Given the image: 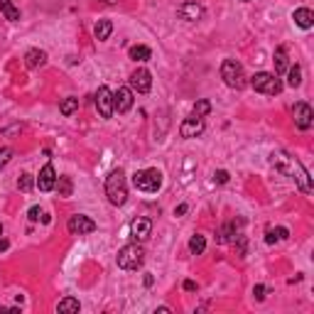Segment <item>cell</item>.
<instances>
[{"instance_id": "obj_1", "label": "cell", "mask_w": 314, "mask_h": 314, "mask_svg": "<svg viewBox=\"0 0 314 314\" xmlns=\"http://www.w3.org/2000/svg\"><path fill=\"white\" fill-rule=\"evenodd\" d=\"M270 162L280 169V172H285L287 177H292L297 182V187H300L304 194H309L312 191V182H309V172L302 167V162H297L295 157H290L287 152H273V157H270Z\"/></svg>"}, {"instance_id": "obj_2", "label": "cell", "mask_w": 314, "mask_h": 314, "mask_svg": "<svg viewBox=\"0 0 314 314\" xmlns=\"http://www.w3.org/2000/svg\"><path fill=\"white\" fill-rule=\"evenodd\" d=\"M106 196L113 206H123L128 202V184H125V172L121 167L106 177Z\"/></svg>"}, {"instance_id": "obj_3", "label": "cell", "mask_w": 314, "mask_h": 314, "mask_svg": "<svg viewBox=\"0 0 314 314\" xmlns=\"http://www.w3.org/2000/svg\"><path fill=\"white\" fill-rule=\"evenodd\" d=\"M221 79L223 83L229 86V89H236V91H241V89H246V71L243 67L236 62V59H226L223 64H221Z\"/></svg>"}, {"instance_id": "obj_4", "label": "cell", "mask_w": 314, "mask_h": 314, "mask_svg": "<svg viewBox=\"0 0 314 314\" xmlns=\"http://www.w3.org/2000/svg\"><path fill=\"white\" fill-rule=\"evenodd\" d=\"M118 268H123V270H137L140 265H142V260H145V250L140 243H128L118 250Z\"/></svg>"}, {"instance_id": "obj_5", "label": "cell", "mask_w": 314, "mask_h": 314, "mask_svg": "<svg viewBox=\"0 0 314 314\" xmlns=\"http://www.w3.org/2000/svg\"><path fill=\"white\" fill-rule=\"evenodd\" d=\"M133 184L140 191L155 194V191H160V187H162V172L160 169H140V172L133 175Z\"/></svg>"}, {"instance_id": "obj_6", "label": "cell", "mask_w": 314, "mask_h": 314, "mask_svg": "<svg viewBox=\"0 0 314 314\" xmlns=\"http://www.w3.org/2000/svg\"><path fill=\"white\" fill-rule=\"evenodd\" d=\"M250 83H253V89H255L258 94H265V96H277L282 91V81H280L275 74H268V71L255 74V76L250 79Z\"/></svg>"}, {"instance_id": "obj_7", "label": "cell", "mask_w": 314, "mask_h": 314, "mask_svg": "<svg viewBox=\"0 0 314 314\" xmlns=\"http://www.w3.org/2000/svg\"><path fill=\"white\" fill-rule=\"evenodd\" d=\"M67 229H69V233H74V236H86V233L96 231V221L91 219V216H83V214H74V216L67 221Z\"/></svg>"}, {"instance_id": "obj_8", "label": "cell", "mask_w": 314, "mask_h": 314, "mask_svg": "<svg viewBox=\"0 0 314 314\" xmlns=\"http://www.w3.org/2000/svg\"><path fill=\"white\" fill-rule=\"evenodd\" d=\"M292 118H295V125L300 128V130H309L314 123V110L309 103H304V101H300V103H295V108H292Z\"/></svg>"}, {"instance_id": "obj_9", "label": "cell", "mask_w": 314, "mask_h": 314, "mask_svg": "<svg viewBox=\"0 0 314 314\" xmlns=\"http://www.w3.org/2000/svg\"><path fill=\"white\" fill-rule=\"evenodd\" d=\"M96 110L101 113V118H110L116 113V108H113V91L108 86H101L96 91Z\"/></svg>"}, {"instance_id": "obj_10", "label": "cell", "mask_w": 314, "mask_h": 314, "mask_svg": "<svg viewBox=\"0 0 314 314\" xmlns=\"http://www.w3.org/2000/svg\"><path fill=\"white\" fill-rule=\"evenodd\" d=\"M130 89L137 91V94H148L152 89V76L148 69H135L133 74H130Z\"/></svg>"}, {"instance_id": "obj_11", "label": "cell", "mask_w": 314, "mask_h": 314, "mask_svg": "<svg viewBox=\"0 0 314 314\" xmlns=\"http://www.w3.org/2000/svg\"><path fill=\"white\" fill-rule=\"evenodd\" d=\"M179 17L182 20H187V22H199L202 17H204V5H199V3H194V0H187V3H182L179 5Z\"/></svg>"}, {"instance_id": "obj_12", "label": "cell", "mask_w": 314, "mask_h": 314, "mask_svg": "<svg viewBox=\"0 0 314 314\" xmlns=\"http://www.w3.org/2000/svg\"><path fill=\"white\" fill-rule=\"evenodd\" d=\"M204 133V118H196V116H189L184 123L179 125V135L191 140V137H199Z\"/></svg>"}, {"instance_id": "obj_13", "label": "cell", "mask_w": 314, "mask_h": 314, "mask_svg": "<svg viewBox=\"0 0 314 314\" xmlns=\"http://www.w3.org/2000/svg\"><path fill=\"white\" fill-rule=\"evenodd\" d=\"M35 184H37V189L40 191H52L56 187V172L52 164H44L40 169V175L35 179Z\"/></svg>"}, {"instance_id": "obj_14", "label": "cell", "mask_w": 314, "mask_h": 314, "mask_svg": "<svg viewBox=\"0 0 314 314\" xmlns=\"http://www.w3.org/2000/svg\"><path fill=\"white\" fill-rule=\"evenodd\" d=\"M113 108L118 110V113H128V110L133 108V89L121 86V89L113 94Z\"/></svg>"}, {"instance_id": "obj_15", "label": "cell", "mask_w": 314, "mask_h": 314, "mask_svg": "<svg viewBox=\"0 0 314 314\" xmlns=\"http://www.w3.org/2000/svg\"><path fill=\"white\" fill-rule=\"evenodd\" d=\"M152 231V221L145 219V216H137V219H133V223H130V236L135 238V241H145L148 236H150Z\"/></svg>"}, {"instance_id": "obj_16", "label": "cell", "mask_w": 314, "mask_h": 314, "mask_svg": "<svg viewBox=\"0 0 314 314\" xmlns=\"http://www.w3.org/2000/svg\"><path fill=\"white\" fill-rule=\"evenodd\" d=\"M241 226H243V221L241 219L229 221V223L216 233V241H219V243H231V241H236V238H238V231H241Z\"/></svg>"}, {"instance_id": "obj_17", "label": "cell", "mask_w": 314, "mask_h": 314, "mask_svg": "<svg viewBox=\"0 0 314 314\" xmlns=\"http://www.w3.org/2000/svg\"><path fill=\"white\" fill-rule=\"evenodd\" d=\"M292 20H295V25L302 30H309L314 25V13L309 8H297L295 13H292Z\"/></svg>"}, {"instance_id": "obj_18", "label": "cell", "mask_w": 314, "mask_h": 314, "mask_svg": "<svg viewBox=\"0 0 314 314\" xmlns=\"http://www.w3.org/2000/svg\"><path fill=\"white\" fill-rule=\"evenodd\" d=\"M44 62H47V52H42V49H30L27 54H25V67L27 69H37Z\"/></svg>"}, {"instance_id": "obj_19", "label": "cell", "mask_w": 314, "mask_h": 314, "mask_svg": "<svg viewBox=\"0 0 314 314\" xmlns=\"http://www.w3.org/2000/svg\"><path fill=\"white\" fill-rule=\"evenodd\" d=\"M273 62H275V71H277V74H285L287 67H290V62H287V49H285V47H277V49H275Z\"/></svg>"}, {"instance_id": "obj_20", "label": "cell", "mask_w": 314, "mask_h": 314, "mask_svg": "<svg viewBox=\"0 0 314 314\" xmlns=\"http://www.w3.org/2000/svg\"><path fill=\"white\" fill-rule=\"evenodd\" d=\"M110 32H113V22L110 20H98V25H96L94 35L98 42H106L110 37Z\"/></svg>"}, {"instance_id": "obj_21", "label": "cell", "mask_w": 314, "mask_h": 314, "mask_svg": "<svg viewBox=\"0 0 314 314\" xmlns=\"http://www.w3.org/2000/svg\"><path fill=\"white\" fill-rule=\"evenodd\" d=\"M56 309H59V312H64V314H76L79 309H81V304H79V300H76V297H64V300H59Z\"/></svg>"}, {"instance_id": "obj_22", "label": "cell", "mask_w": 314, "mask_h": 314, "mask_svg": "<svg viewBox=\"0 0 314 314\" xmlns=\"http://www.w3.org/2000/svg\"><path fill=\"white\" fill-rule=\"evenodd\" d=\"M0 13L5 15V20H10V22L20 20V10L15 8L13 0H0Z\"/></svg>"}, {"instance_id": "obj_23", "label": "cell", "mask_w": 314, "mask_h": 314, "mask_svg": "<svg viewBox=\"0 0 314 314\" xmlns=\"http://www.w3.org/2000/svg\"><path fill=\"white\" fill-rule=\"evenodd\" d=\"M128 54H130L133 62H148V59H150V47H145V44H135V47L128 49Z\"/></svg>"}, {"instance_id": "obj_24", "label": "cell", "mask_w": 314, "mask_h": 314, "mask_svg": "<svg viewBox=\"0 0 314 314\" xmlns=\"http://www.w3.org/2000/svg\"><path fill=\"white\" fill-rule=\"evenodd\" d=\"M59 110H62V116H74V113L79 110V98H76V96L64 98V101L59 103Z\"/></svg>"}, {"instance_id": "obj_25", "label": "cell", "mask_w": 314, "mask_h": 314, "mask_svg": "<svg viewBox=\"0 0 314 314\" xmlns=\"http://www.w3.org/2000/svg\"><path fill=\"white\" fill-rule=\"evenodd\" d=\"M300 83H302V67H300V64H295V67H287V86L297 89Z\"/></svg>"}, {"instance_id": "obj_26", "label": "cell", "mask_w": 314, "mask_h": 314, "mask_svg": "<svg viewBox=\"0 0 314 314\" xmlns=\"http://www.w3.org/2000/svg\"><path fill=\"white\" fill-rule=\"evenodd\" d=\"M204 248H206V238L202 236V233H194V236L189 238V250L194 253V255H202Z\"/></svg>"}, {"instance_id": "obj_27", "label": "cell", "mask_w": 314, "mask_h": 314, "mask_svg": "<svg viewBox=\"0 0 314 314\" xmlns=\"http://www.w3.org/2000/svg\"><path fill=\"white\" fill-rule=\"evenodd\" d=\"M54 189H59V196H71V191H74V182H71V177H56Z\"/></svg>"}, {"instance_id": "obj_28", "label": "cell", "mask_w": 314, "mask_h": 314, "mask_svg": "<svg viewBox=\"0 0 314 314\" xmlns=\"http://www.w3.org/2000/svg\"><path fill=\"white\" fill-rule=\"evenodd\" d=\"M287 236H290V231H287V229H282V226H280V229H268V231H265V243H275V241H285Z\"/></svg>"}, {"instance_id": "obj_29", "label": "cell", "mask_w": 314, "mask_h": 314, "mask_svg": "<svg viewBox=\"0 0 314 314\" xmlns=\"http://www.w3.org/2000/svg\"><path fill=\"white\" fill-rule=\"evenodd\" d=\"M209 113H211V103H209L206 98H202V101H196V103H194L191 116H196V118H204V116H209Z\"/></svg>"}, {"instance_id": "obj_30", "label": "cell", "mask_w": 314, "mask_h": 314, "mask_svg": "<svg viewBox=\"0 0 314 314\" xmlns=\"http://www.w3.org/2000/svg\"><path fill=\"white\" fill-rule=\"evenodd\" d=\"M32 187H35V177H32V175H27V172H25V175H20V179H17V189H20V191H30Z\"/></svg>"}, {"instance_id": "obj_31", "label": "cell", "mask_w": 314, "mask_h": 314, "mask_svg": "<svg viewBox=\"0 0 314 314\" xmlns=\"http://www.w3.org/2000/svg\"><path fill=\"white\" fill-rule=\"evenodd\" d=\"M10 157H13V150H10V148H0V169L10 162Z\"/></svg>"}, {"instance_id": "obj_32", "label": "cell", "mask_w": 314, "mask_h": 314, "mask_svg": "<svg viewBox=\"0 0 314 314\" xmlns=\"http://www.w3.org/2000/svg\"><path fill=\"white\" fill-rule=\"evenodd\" d=\"M214 182H216V184H226V182H229V172H226V169L214 172Z\"/></svg>"}, {"instance_id": "obj_33", "label": "cell", "mask_w": 314, "mask_h": 314, "mask_svg": "<svg viewBox=\"0 0 314 314\" xmlns=\"http://www.w3.org/2000/svg\"><path fill=\"white\" fill-rule=\"evenodd\" d=\"M265 292H268V290H265V285H255L253 287V295H255V300H265Z\"/></svg>"}, {"instance_id": "obj_34", "label": "cell", "mask_w": 314, "mask_h": 314, "mask_svg": "<svg viewBox=\"0 0 314 314\" xmlns=\"http://www.w3.org/2000/svg\"><path fill=\"white\" fill-rule=\"evenodd\" d=\"M27 216H30V221H40V216H42L40 206H32V209L27 211Z\"/></svg>"}, {"instance_id": "obj_35", "label": "cell", "mask_w": 314, "mask_h": 314, "mask_svg": "<svg viewBox=\"0 0 314 314\" xmlns=\"http://www.w3.org/2000/svg\"><path fill=\"white\" fill-rule=\"evenodd\" d=\"M187 209H189L187 204H179L177 209H175V216H184V214H187Z\"/></svg>"}, {"instance_id": "obj_36", "label": "cell", "mask_w": 314, "mask_h": 314, "mask_svg": "<svg viewBox=\"0 0 314 314\" xmlns=\"http://www.w3.org/2000/svg\"><path fill=\"white\" fill-rule=\"evenodd\" d=\"M184 290H187V292H194V290H196V282H194V280H184Z\"/></svg>"}, {"instance_id": "obj_37", "label": "cell", "mask_w": 314, "mask_h": 314, "mask_svg": "<svg viewBox=\"0 0 314 314\" xmlns=\"http://www.w3.org/2000/svg\"><path fill=\"white\" fill-rule=\"evenodd\" d=\"M0 250H8V241L5 238H0Z\"/></svg>"}, {"instance_id": "obj_38", "label": "cell", "mask_w": 314, "mask_h": 314, "mask_svg": "<svg viewBox=\"0 0 314 314\" xmlns=\"http://www.w3.org/2000/svg\"><path fill=\"white\" fill-rule=\"evenodd\" d=\"M103 3H116V0H103Z\"/></svg>"}, {"instance_id": "obj_39", "label": "cell", "mask_w": 314, "mask_h": 314, "mask_svg": "<svg viewBox=\"0 0 314 314\" xmlns=\"http://www.w3.org/2000/svg\"><path fill=\"white\" fill-rule=\"evenodd\" d=\"M0 233H3V223H0Z\"/></svg>"}]
</instances>
